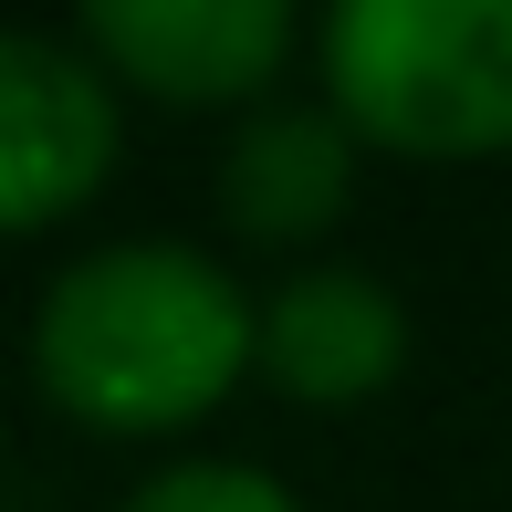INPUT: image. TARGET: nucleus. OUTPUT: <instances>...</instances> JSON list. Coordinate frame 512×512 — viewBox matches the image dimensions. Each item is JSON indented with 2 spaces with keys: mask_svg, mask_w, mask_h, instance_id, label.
<instances>
[{
  "mask_svg": "<svg viewBox=\"0 0 512 512\" xmlns=\"http://www.w3.org/2000/svg\"><path fill=\"white\" fill-rule=\"evenodd\" d=\"M74 42L115 74V95L178 115H262L314 32L293 0H95L74 11Z\"/></svg>",
  "mask_w": 512,
  "mask_h": 512,
  "instance_id": "obj_4",
  "label": "nucleus"
},
{
  "mask_svg": "<svg viewBox=\"0 0 512 512\" xmlns=\"http://www.w3.org/2000/svg\"><path fill=\"white\" fill-rule=\"evenodd\" d=\"M115 512H304V502H293V481L262 471V460L189 450V460H168V471H147Z\"/></svg>",
  "mask_w": 512,
  "mask_h": 512,
  "instance_id": "obj_7",
  "label": "nucleus"
},
{
  "mask_svg": "<svg viewBox=\"0 0 512 512\" xmlns=\"http://www.w3.org/2000/svg\"><path fill=\"white\" fill-rule=\"evenodd\" d=\"M314 84L366 157H512V0H335L314 21Z\"/></svg>",
  "mask_w": 512,
  "mask_h": 512,
  "instance_id": "obj_2",
  "label": "nucleus"
},
{
  "mask_svg": "<svg viewBox=\"0 0 512 512\" xmlns=\"http://www.w3.org/2000/svg\"><path fill=\"white\" fill-rule=\"evenodd\" d=\"M126 157V95L74 32L0 21V241L63 230Z\"/></svg>",
  "mask_w": 512,
  "mask_h": 512,
  "instance_id": "obj_3",
  "label": "nucleus"
},
{
  "mask_svg": "<svg viewBox=\"0 0 512 512\" xmlns=\"http://www.w3.org/2000/svg\"><path fill=\"white\" fill-rule=\"evenodd\" d=\"M408 377V304L356 262H293L262 293V387L293 408H366Z\"/></svg>",
  "mask_w": 512,
  "mask_h": 512,
  "instance_id": "obj_5",
  "label": "nucleus"
},
{
  "mask_svg": "<svg viewBox=\"0 0 512 512\" xmlns=\"http://www.w3.org/2000/svg\"><path fill=\"white\" fill-rule=\"evenodd\" d=\"M262 377V293L178 230L95 241L32 304V387L95 439H189Z\"/></svg>",
  "mask_w": 512,
  "mask_h": 512,
  "instance_id": "obj_1",
  "label": "nucleus"
},
{
  "mask_svg": "<svg viewBox=\"0 0 512 512\" xmlns=\"http://www.w3.org/2000/svg\"><path fill=\"white\" fill-rule=\"evenodd\" d=\"M356 136H345L335 105H262L230 126L220 147V178H209V199H220L230 241L251 251H314L324 230L356 209Z\"/></svg>",
  "mask_w": 512,
  "mask_h": 512,
  "instance_id": "obj_6",
  "label": "nucleus"
}]
</instances>
